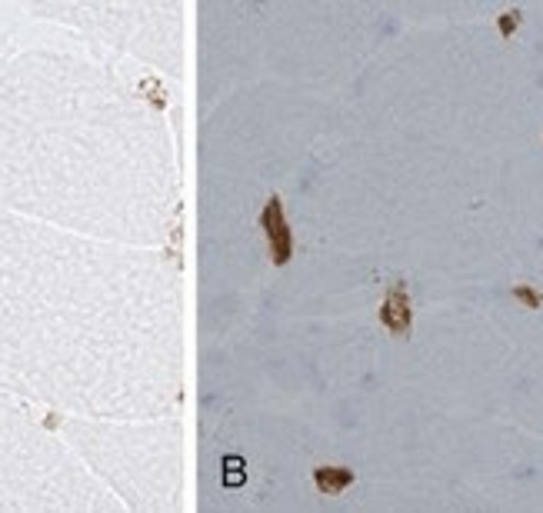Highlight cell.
Returning <instances> with one entry per match:
<instances>
[{
  "label": "cell",
  "mask_w": 543,
  "mask_h": 513,
  "mask_svg": "<svg viewBox=\"0 0 543 513\" xmlns=\"http://www.w3.org/2000/svg\"><path fill=\"white\" fill-rule=\"evenodd\" d=\"M313 483H317V490L323 497H337V493H344L350 483H354V470L347 467H317L313 470Z\"/></svg>",
  "instance_id": "3"
},
{
  "label": "cell",
  "mask_w": 543,
  "mask_h": 513,
  "mask_svg": "<svg viewBox=\"0 0 543 513\" xmlns=\"http://www.w3.org/2000/svg\"><path fill=\"white\" fill-rule=\"evenodd\" d=\"M223 483H227V487H240V483H244V460L240 457L223 460Z\"/></svg>",
  "instance_id": "4"
},
{
  "label": "cell",
  "mask_w": 543,
  "mask_h": 513,
  "mask_svg": "<svg viewBox=\"0 0 543 513\" xmlns=\"http://www.w3.org/2000/svg\"><path fill=\"white\" fill-rule=\"evenodd\" d=\"M523 21V14L513 7V11H507V14H500V21H497V27H500V33H503V41H511L513 37V31H517V23Z\"/></svg>",
  "instance_id": "6"
},
{
  "label": "cell",
  "mask_w": 543,
  "mask_h": 513,
  "mask_svg": "<svg viewBox=\"0 0 543 513\" xmlns=\"http://www.w3.org/2000/svg\"><path fill=\"white\" fill-rule=\"evenodd\" d=\"M380 324H384L390 334H397V337H411L413 310H411V294H407V284H403V280H397V284L387 290V297H384Z\"/></svg>",
  "instance_id": "2"
},
{
  "label": "cell",
  "mask_w": 543,
  "mask_h": 513,
  "mask_svg": "<svg viewBox=\"0 0 543 513\" xmlns=\"http://www.w3.org/2000/svg\"><path fill=\"white\" fill-rule=\"evenodd\" d=\"M513 297L520 300L523 307H530V310H537V307H543V294H537L533 287H527V284H517L513 287Z\"/></svg>",
  "instance_id": "5"
},
{
  "label": "cell",
  "mask_w": 543,
  "mask_h": 513,
  "mask_svg": "<svg viewBox=\"0 0 543 513\" xmlns=\"http://www.w3.org/2000/svg\"><path fill=\"white\" fill-rule=\"evenodd\" d=\"M260 227L267 230L274 263H287L290 257H294V237H290V224H287V217H284L280 197H270V200H267L264 214H260Z\"/></svg>",
  "instance_id": "1"
}]
</instances>
